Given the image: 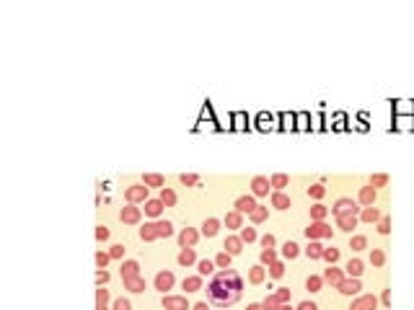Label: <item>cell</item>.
Segmentation results:
<instances>
[{
	"label": "cell",
	"instance_id": "6da1fadb",
	"mask_svg": "<svg viewBox=\"0 0 414 310\" xmlns=\"http://www.w3.org/2000/svg\"><path fill=\"white\" fill-rule=\"evenodd\" d=\"M244 292V279L238 277L236 269H220L207 285V300L218 308H230L241 300Z\"/></svg>",
	"mask_w": 414,
	"mask_h": 310
},
{
	"label": "cell",
	"instance_id": "7a4b0ae2",
	"mask_svg": "<svg viewBox=\"0 0 414 310\" xmlns=\"http://www.w3.org/2000/svg\"><path fill=\"white\" fill-rule=\"evenodd\" d=\"M360 207L355 199H349V197H342V199H337L334 202V207H331V215L334 217H339V215H360Z\"/></svg>",
	"mask_w": 414,
	"mask_h": 310
},
{
	"label": "cell",
	"instance_id": "3957f363",
	"mask_svg": "<svg viewBox=\"0 0 414 310\" xmlns=\"http://www.w3.org/2000/svg\"><path fill=\"white\" fill-rule=\"evenodd\" d=\"M305 238L308 241H321V238H331V227L323 220H311V225L305 227Z\"/></svg>",
	"mask_w": 414,
	"mask_h": 310
},
{
	"label": "cell",
	"instance_id": "277c9868",
	"mask_svg": "<svg viewBox=\"0 0 414 310\" xmlns=\"http://www.w3.org/2000/svg\"><path fill=\"white\" fill-rule=\"evenodd\" d=\"M124 199H127V204H145L148 202V186L145 184H135V186H127V191H124Z\"/></svg>",
	"mask_w": 414,
	"mask_h": 310
},
{
	"label": "cell",
	"instance_id": "5b68a950",
	"mask_svg": "<svg viewBox=\"0 0 414 310\" xmlns=\"http://www.w3.org/2000/svg\"><path fill=\"white\" fill-rule=\"evenodd\" d=\"M119 220H122L124 225H138V222L142 220V209L135 207V204L122 207V209H119Z\"/></svg>",
	"mask_w": 414,
	"mask_h": 310
},
{
	"label": "cell",
	"instance_id": "8992f818",
	"mask_svg": "<svg viewBox=\"0 0 414 310\" xmlns=\"http://www.w3.org/2000/svg\"><path fill=\"white\" fill-rule=\"evenodd\" d=\"M153 285H156L158 292H163V295H166V289H174V285H176L174 271H158L156 279H153Z\"/></svg>",
	"mask_w": 414,
	"mask_h": 310
},
{
	"label": "cell",
	"instance_id": "52a82bcc",
	"mask_svg": "<svg viewBox=\"0 0 414 310\" xmlns=\"http://www.w3.org/2000/svg\"><path fill=\"white\" fill-rule=\"evenodd\" d=\"M161 305H163V310H189V303L184 295H163Z\"/></svg>",
	"mask_w": 414,
	"mask_h": 310
},
{
	"label": "cell",
	"instance_id": "ba28073f",
	"mask_svg": "<svg viewBox=\"0 0 414 310\" xmlns=\"http://www.w3.org/2000/svg\"><path fill=\"white\" fill-rule=\"evenodd\" d=\"M269 189H272V181L267 176H254L251 178V194L254 197H269Z\"/></svg>",
	"mask_w": 414,
	"mask_h": 310
},
{
	"label": "cell",
	"instance_id": "9c48e42d",
	"mask_svg": "<svg viewBox=\"0 0 414 310\" xmlns=\"http://www.w3.org/2000/svg\"><path fill=\"white\" fill-rule=\"evenodd\" d=\"M233 207H236V212H241V215H251L256 207V199H254V194H241Z\"/></svg>",
	"mask_w": 414,
	"mask_h": 310
},
{
	"label": "cell",
	"instance_id": "30bf717a",
	"mask_svg": "<svg viewBox=\"0 0 414 310\" xmlns=\"http://www.w3.org/2000/svg\"><path fill=\"white\" fill-rule=\"evenodd\" d=\"M378 308V297L375 295H360L352 305H349V310H375Z\"/></svg>",
	"mask_w": 414,
	"mask_h": 310
},
{
	"label": "cell",
	"instance_id": "8fae6325",
	"mask_svg": "<svg viewBox=\"0 0 414 310\" xmlns=\"http://www.w3.org/2000/svg\"><path fill=\"white\" fill-rule=\"evenodd\" d=\"M357 204L360 207H373L375 204V189L368 184V186H360L357 191Z\"/></svg>",
	"mask_w": 414,
	"mask_h": 310
},
{
	"label": "cell",
	"instance_id": "7c38bea8",
	"mask_svg": "<svg viewBox=\"0 0 414 310\" xmlns=\"http://www.w3.org/2000/svg\"><path fill=\"white\" fill-rule=\"evenodd\" d=\"M197 241H200V233H197L194 227H184V230L179 233V245H182V248H192Z\"/></svg>",
	"mask_w": 414,
	"mask_h": 310
},
{
	"label": "cell",
	"instance_id": "4fadbf2b",
	"mask_svg": "<svg viewBox=\"0 0 414 310\" xmlns=\"http://www.w3.org/2000/svg\"><path fill=\"white\" fill-rule=\"evenodd\" d=\"M339 292L342 295H357L360 292V289H363V285H360V279H352V277H345V279H342L339 282Z\"/></svg>",
	"mask_w": 414,
	"mask_h": 310
},
{
	"label": "cell",
	"instance_id": "5bb4252c",
	"mask_svg": "<svg viewBox=\"0 0 414 310\" xmlns=\"http://www.w3.org/2000/svg\"><path fill=\"white\" fill-rule=\"evenodd\" d=\"M357 222H360V215H339L337 217V227L345 233H352L357 227Z\"/></svg>",
	"mask_w": 414,
	"mask_h": 310
},
{
	"label": "cell",
	"instance_id": "9a60e30c",
	"mask_svg": "<svg viewBox=\"0 0 414 310\" xmlns=\"http://www.w3.org/2000/svg\"><path fill=\"white\" fill-rule=\"evenodd\" d=\"M223 251H228L230 256H238V253L244 251V241H241V235H228L226 243H223Z\"/></svg>",
	"mask_w": 414,
	"mask_h": 310
},
{
	"label": "cell",
	"instance_id": "2e32d148",
	"mask_svg": "<svg viewBox=\"0 0 414 310\" xmlns=\"http://www.w3.org/2000/svg\"><path fill=\"white\" fill-rule=\"evenodd\" d=\"M347 274L342 269H337V266H329L326 271H323V285H331V287H339V282L345 279Z\"/></svg>",
	"mask_w": 414,
	"mask_h": 310
},
{
	"label": "cell",
	"instance_id": "e0dca14e",
	"mask_svg": "<svg viewBox=\"0 0 414 310\" xmlns=\"http://www.w3.org/2000/svg\"><path fill=\"white\" fill-rule=\"evenodd\" d=\"M122 279H132V277H140V264L135 261V259H127V261H122Z\"/></svg>",
	"mask_w": 414,
	"mask_h": 310
},
{
	"label": "cell",
	"instance_id": "ac0fdd59",
	"mask_svg": "<svg viewBox=\"0 0 414 310\" xmlns=\"http://www.w3.org/2000/svg\"><path fill=\"white\" fill-rule=\"evenodd\" d=\"M223 222H226L230 230H241V227H244V215L236 212V209H230V212H226V220Z\"/></svg>",
	"mask_w": 414,
	"mask_h": 310
},
{
	"label": "cell",
	"instance_id": "d6986e66",
	"mask_svg": "<svg viewBox=\"0 0 414 310\" xmlns=\"http://www.w3.org/2000/svg\"><path fill=\"white\" fill-rule=\"evenodd\" d=\"M202 285H205V277H202V274L186 277V279L182 282V287L186 289V292H200V289H202Z\"/></svg>",
	"mask_w": 414,
	"mask_h": 310
},
{
	"label": "cell",
	"instance_id": "ffe728a7",
	"mask_svg": "<svg viewBox=\"0 0 414 310\" xmlns=\"http://www.w3.org/2000/svg\"><path fill=\"white\" fill-rule=\"evenodd\" d=\"M220 230V220H215V217H207V220L202 222V235L205 238H215Z\"/></svg>",
	"mask_w": 414,
	"mask_h": 310
},
{
	"label": "cell",
	"instance_id": "44dd1931",
	"mask_svg": "<svg viewBox=\"0 0 414 310\" xmlns=\"http://www.w3.org/2000/svg\"><path fill=\"white\" fill-rule=\"evenodd\" d=\"M363 261H360V259H349V264H347V266H345V274L347 277H352V279H360V274H363Z\"/></svg>",
	"mask_w": 414,
	"mask_h": 310
},
{
	"label": "cell",
	"instance_id": "7402d4cb",
	"mask_svg": "<svg viewBox=\"0 0 414 310\" xmlns=\"http://www.w3.org/2000/svg\"><path fill=\"white\" fill-rule=\"evenodd\" d=\"M264 277H267L264 264H256V266H251V269H249V282H251V285H262Z\"/></svg>",
	"mask_w": 414,
	"mask_h": 310
},
{
	"label": "cell",
	"instance_id": "603a6c76",
	"mask_svg": "<svg viewBox=\"0 0 414 310\" xmlns=\"http://www.w3.org/2000/svg\"><path fill=\"white\" fill-rule=\"evenodd\" d=\"M381 212H378V207H363V209H360V220H363V222H378V220H381Z\"/></svg>",
	"mask_w": 414,
	"mask_h": 310
},
{
	"label": "cell",
	"instance_id": "cb8c5ba5",
	"mask_svg": "<svg viewBox=\"0 0 414 310\" xmlns=\"http://www.w3.org/2000/svg\"><path fill=\"white\" fill-rule=\"evenodd\" d=\"M293 202H290V197L285 194V191H272V207L275 209H287Z\"/></svg>",
	"mask_w": 414,
	"mask_h": 310
},
{
	"label": "cell",
	"instance_id": "d4e9b609",
	"mask_svg": "<svg viewBox=\"0 0 414 310\" xmlns=\"http://www.w3.org/2000/svg\"><path fill=\"white\" fill-rule=\"evenodd\" d=\"M163 202H161V199H148L145 202V215L148 217H161V212H163Z\"/></svg>",
	"mask_w": 414,
	"mask_h": 310
},
{
	"label": "cell",
	"instance_id": "484cf974",
	"mask_svg": "<svg viewBox=\"0 0 414 310\" xmlns=\"http://www.w3.org/2000/svg\"><path fill=\"white\" fill-rule=\"evenodd\" d=\"M176 261L182 264V266H192V264H197L194 248H182V251H179V256H176Z\"/></svg>",
	"mask_w": 414,
	"mask_h": 310
},
{
	"label": "cell",
	"instance_id": "4316f807",
	"mask_svg": "<svg viewBox=\"0 0 414 310\" xmlns=\"http://www.w3.org/2000/svg\"><path fill=\"white\" fill-rule=\"evenodd\" d=\"M140 238L150 243V241H158V230H156V222H145L140 227Z\"/></svg>",
	"mask_w": 414,
	"mask_h": 310
},
{
	"label": "cell",
	"instance_id": "83f0119b",
	"mask_svg": "<svg viewBox=\"0 0 414 310\" xmlns=\"http://www.w3.org/2000/svg\"><path fill=\"white\" fill-rule=\"evenodd\" d=\"M305 256H308L311 261H319L323 256V245L319 241H311L308 245H305Z\"/></svg>",
	"mask_w": 414,
	"mask_h": 310
},
{
	"label": "cell",
	"instance_id": "f1b7e54d",
	"mask_svg": "<svg viewBox=\"0 0 414 310\" xmlns=\"http://www.w3.org/2000/svg\"><path fill=\"white\" fill-rule=\"evenodd\" d=\"M124 282V289H130V292H142V289H145V279L142 277H132V279H122Z\"/></svg>",
	"mask_w": 414,
	"mask_h": 310
},
{
	"label": "cell",
	"instance_id": "f546056e",
	"mask_svg": "<svg viewBox=\"0 0 414 310\" xmlns=\"http://www.w3.org/2000/svg\"><path fill=\"white\" fill-rule=\"evenodd\" d=\"M96 310H109V289H96Z\"/></svg>",
	"mask_w": 414,
	"mask_h": 310
},
{
	"label": "cell",
	"instance_id": "4dcf8cb0",
	"mask_svg": "<svg viewBox=\"0 0 414 310\" xmlns=\"http://www.w3.org/2000/svg\"><path fill=\"white\" fill-rule=\"evenodd\" d=\"M267 217H269V207H262V204H256V207H254V212L249 215V220L259 225V222H264Z\"/></svg>",
	"mask_w": 414,
	"mask_h": 310
},
{
	"label": "cell",
	"instance_id": "1f68e13d",
	"mask_svg": "<svg viewBox=\"0 0 414 310\" xmlns=\"http://www.w3.org/2000/svg\"><path fill=\"white\" fill-rule=\"evenodd\" d=\"M161 202H163L166 207H174L176 204V191L174 189H168V186H163V189H161Z\"/></svg>",
	"mask_w": 414,
	"mask_h": 310
},
{
	"label": "cell",
	"instance_id": "d6a6232c",
	"mask_svg": "<svg viewBox=\"0 0 414 310\" xmlns=\"http://www.w3.org/2000/svg\"><path fill=\"white\" fill-rule=\"evenodd\" d=\"M142 184H145L148 189L150 186H161V189H163V176H161V173H145V176H142Z\"/></svg>",
	"mask_w": 414,
	"mask_h": 310
},
{
	"label": "cell",
	"instance_id": "836d02e7",
	"mask_svg": "<svg viewBox=\"0 0 414 310\" xmlns=\"http://www.w3.org/2000/svg\"><path fill=\"white\" fill-rule=\"evenodd\" d=\"M269 181H272V189H275V191H282L287 184H290V178H287V173H275V176L269 178Z\"/></svg>",
	"mask_w": 414,
	"mask_h": 310
},
{
	"label": "cell",
	"instance_id": "e575fe53",
	"mask_svg": "<svg viewBox=\"0 0 414 310\" xmlns=\"http://www.w3.org/2000/svg\"><path fill=\"white\" fill-rule=\"evenodd\" d=\"M156 230H158V238H168V235H174V225H171L168 220H158Z\"/></svg>",
	"mask_w": 414,
	"mask_h": 310
},
{
	"label": "cell",
	"instance_id": "d590c367",
	"mask_svg": "<svg viewBox=\"0 0 414 310\" xmlns=\"http://www.w3.org/2000/svg\"><path fill=\"white\" fill-rule=\"evenodd\" d=\"M321 287H323V277H316V274H311L308 279H305V289H308V292H319Z\"/></svg>",
	"mask_w": 414,
	"mask_h": 310
},
{
	"label": "cell",
	"instance_id": "8d00e7d4",
	"mask_svg": "<svg viewBox=\"0 0 414 310\" xmlns=\"http://www.w3.org/2000/svg\"><path fill=\"white\" fill-rule=\"evenodd\" d=\"M298 253H300V245H298V243L287 241V243L282 245V256H285V259H295Z\"/></svg>",
	"mask_w": 414,
	"mask_h": 310
},
{
	"label": "cell",
	"instance_id": "74e56055",
	"mask_svg": "<svg viewBox=\"0 0 414 310\" xmlns=\"http://www.w3.org/2000/svg\"><path fill=\"white\" fill-rule=\"evenodd\" d=\"M230 253L228 251H220L218 256H215V266H220V269H230Z\"/></svg>",
	"mask_w": 414,
	"mask_h": 310
},
{
	"label": "cell",
	"instance_id": "f35d334b",
	"mask_svg": "<svg viewBox=\"0 0 414 310\" xmlns=\"http://www.w3.org/2000/svg\"><path fill=\"white\" fill-rule=\"evenodd\" d=\"M197 271H200V274L202 277H210L212 274V271H215V261H197Z\"/></svg>",
	"mask_w": 414,
	"mask_h": 310
},
{
	"label": "cell",
	"instance_id": "ab89813d",
	"mask_svg": "<svg viewBox=\"0 0 414 310\" xmlns=\"http://www.w3.org/2000/svg\"><path fill=\"white\" fill-rule=\"evenodd\" d=\"M323 261L329 264V266H334V264L339 261V248H323Z\"/></svg>",
	"mask_w": 414,
	"mask_h": 310
},
{
	"label": "cell",
	"instance_id": "60d3db41",
	"mask_svg": "<svg viewBox=\"0 0 414 310\" xmlns=\"http://www.w3.org/2000/svg\"><path fill=\"white\" fill-rule=\"evenodd\" d=\"M323 194H326V186H321V184H313V186H308V197H311V199H316V202H321V199H323Z\"/></svg>",
	"mask_w": 414,
	"mask_h": 310
},
{
	"label": "cell",
	"instance_id": "b9f144b4",
	"mask_svg": "<svg viewBox=\"0 0 414 310\" xmlns=\"http://www.w3.org/2000/svg\"><path fill=\"white\" fill-rule=\"evenodd\" d=\"M326 215H329V209L323 207L321 202L311 207V220H323V217H326Z\"/></svg>",
	"mask_w": 414,
	"mask_h": 310
},
{
	"label": "cell",
	"instance_id": "7bdbcfd3",
	"mask_svg": "<svg viewBox=\"0 0 414 310\" xmlns=\"http://www.w3.org/2000/svg\"><path fill=\"white\" fill-rule=\"evenodd\" d=\"M259 261H262V264H275V261H277V251H275V248H262V253H259Z\"/></svg>",
	"mask_w": 414,
	"mask_h": 310
},
{
	"label": "cell",
	"instance_id": "ee69618b",
	"mask_svg": "<svg viewBox=\"0 0 414 310\" xmlns=\"http://www.w3.org/2000/svg\"><path fill=\"white\" fill-rule=\"evenodd\" d=\"M282 274H285V264H282V261L269 264V277H272V279H280Z\"/></svg>",
	"mask_w": 414,
	"mask_h": 310
},
{
	"label": "cell",
	"instance_id": "f6af8a7d",
	"mask_svg": "<svg viewBox=\"0 0 414 310\" xmlns=\"http://www.w3.org/2000/svg\"><path fill=\"white\" fill-rule=\"evenodd\" d=\"M389 184V173H375V176H370V186L373 189H381Z\"/></svg>",
	"mask_w": 414,
	"mask_h": 310
},
{
	"label": "cell",
	"instance_id": "bcb514c9",
	"mask_svg": "<svg viewBox=\"0 0 414 310\" xmlns=\"http://www.w3.org/2000/svg\"><path fill=\"white\" fill-rule=\"evenodd\" d=\"M370 264H373V266H383V264H386V253L381 248H373L370 251Z\"/></svg>",
	"mask_w": 414,
	"mask_h": 310
},
{
	"label": "cell",
	"instance_id": "7dc6e473",
	"mask_svg": "<svg viewBox=\"0 0 414 310\" xmlns=\"http://www.w3.org/2000/svg\"><path fill=\"white\" fill-rule=\"evenodd\" d=\"M349 248H352V251H363V248H368V238H365V235H355V238L349 241Z\"/></svg>",
	"mask_w": 414,
	"mask_h": 310
},
{
	"label": "cell",
	"instance_id": "c3c4849f",
	"mask_svg": "<svg viewBox=\"0 0 414 310\" xmlns=\"http://www.w3.org/2000/svg\"><path fill=\"white\" fill-rule=\"evenodd\" d=\"M256 238H259V235H256L254 227H241V241H244V243H254Z\"/></svg>",
	"mask_w": 414,
	"mask_h": 310
},
{
	"label": "cell",
	"instance_id": "681fc988",
	"mask_svg": "<svg viewBox=\"0 0 414 310\" xmlns=\"http://www.w3.org/2000/svg\"><path fill=\"white\" fill-rule=\"evenodd\" d=\"M93 259H96V266H98V269H106V264L112 261L109 251H106V253H104V251H96V256H93Z\"/></svg>",
	"mask_w": 414,
	"mask_h": 310
},
{
	"label": "cell",
	"instance_id": "f907efd6",
	"mask_svg": "<svg viewBox=\"0 0 414 310\" xmlns=\"http://www.w3.org/2000/svg\"><path fill=\"white\" fill-rule=\"evenodd\" d=\"M280 305H282V303H280V300H277L275 295H267V297H264V303H262V308H264V310H280Z\"/></svg>",
	"mask_w": 414,
	"mask_h": 310
},
{
	"label": "cell",
	"instance_id": "816d5d0a",
	"mask_svg": "<svg viewBox=\"0 0 414 310\" xmlns=\"http://www.w3.org/2000/svg\"><path fill=\"white\" fill-rule=\"evenodd\" d=\"M179 181H182L184 186H194V184H200V176H197V173H182Z\"/></svg>",
	"mask_w": 414,
	"mask_h": 310
},
{
	"label": "cell",
	"instance_id": "f5cc1de1",
	"mask_svg": "<svg viewBox=\"0 0 414 310\" xmlns=\"http://www.w3.org/2000/svg\"><path fill=\"white\" fill-rule=\"evenodd\" d=\"M378 233H381V235L391 233V220H389V217H381V220H378Z\"/></svg>",
	"mask_w": 414,
	"mask_h": 310
},
{
	"label": "cell",
	"instance_id": "db71d44e",
	"mask_svg": "<svg viewBox=\"0 0 414 310\" xmlns=\"http://www.w3.org/2000/svg\"><path fill=\"white\" fill-rule=\"evenodd\" d=\"M275 297L280 300L282 305H285V303H290V287H280V289L275 292Z\"/></svg>",
	"mask_w": 414,
	"mask_h": 310
},
{
	"label": "cell",
	"instance_id": "11a10c76",
	"mask_svg": "<svg viewBox=\"0 0 414 310\" xmlns=\"http://www.w3.org/2000/svg\"><path fill=\"white\" fill-rule=\"evenodd\" d=\"M112 310H132V305H130L127 297H119V300H114V308H112Z\"/></svg>",
	"mask_w": 414,
	"mask_h": 310
},
{
	"label": "cell",
	"instance_id": "9f6ffc18",
	"mask_svg": "<svg viewBox=\"0 0 414 310\" xmlns=\"http://www.w3.org/2000/svg\"><path fill=\"white\" fill-rule=\"evenodd\" d=\"M96 282H98V287H104L106 282H109V271H106V269H98V271H96Z\"/></svg>",
	"mask_w": 414,
	"mask_h": 310
},
{
	"label": "cell",
	"instance_id": "6f0895ef",
	"mask_svg": "<svg viewBox=\"0 0 414 310\" xmlns=\"http://www.w3.org/2000/svg\"><path fill=\"white\" fill-rule=\"evenodd\" d=\"M109 256H112V259H122V256H124V245H119V243L112 245V248H109Z\"/></svg>",
	"mask_w": 414,
	"mask_h": 310
},
{
	"label": "cell",
	"instance_id": "680465c9",
	"mask_svg": "<svg viewBox=\"0 0 414 310\" xmlns=\"http://www.w3.org/2000/svg\"><path fill=\"white\" fill-rule=\"evenodd\" d=\"M259 241H262V245H264V248H275V235L272 233H267V235H262V238H259Z\"/></svg>",
	"mask_w": 414,
	"mask_h": 310
},
{
	"label": "cell",
	"instance_id": "91938a15",
	"mask_svg": "<svg viewBox=\"0 0 414 310\" xmlns=\"http://www.w3.org/2000/svg\"><path fill=\"white\" fill-rule=\"evenodd\" d=\"M96 238H98V241H106V238H109V227H106V225H98V227H96Z\"/></svg>",
	"mask_w": 414,
	"mask_h": 310
},
{
	"label": "cell",
	"instance_id": "94428289",
	"mask_svg": "<svg viewBox=\"0 0 414 310\" xmlns=\"http://www.w3.org/2000/svg\"><path fill=\"white\" fill-rule=\"evenodd\" d=\"M381 303L386 305V310H389V305H391V289H383V295H381Z\"/></svg>",
	"mask_w": 414,
	"mask_h": 310
},
{
	"label": "cell",
	"instance_id": "6125c7cd",
	"mask_svg": "<svg viewBox=\"0 0 414 310\" xmlns=\"http://www.w3.org/2000/svg\"><path fill=\"white\" fill-rule=\"evenodd\" d=\"M295 310H319V308H316V303H311V300H305V303H300V305L295 308Z\"/></svg>",
	"mask_w": 414,
	"mask_h": 310
},
{
	"label": "cell",
	"instance_id": "be15d7a7",
	"mask_svg": "<svg viewBox=\"0 0 414 310\" xmlns=\"http://www.w3.org/2000/svg\"><path fill=\"white\" fill-rule=\"evenodd\" d=\"M246 310H264V308H262V303H251Z\"/></svg>",
	"mask_w": 414,
	"mask_h": 310
},
{
	"label": "cell",
	"instance_id": "e7e4bbea",
	"mask_svg": "<svg viewBox=\"0 0 414 310\" xmlns=\"http://www.w3.org/2000/svg\"><path fill=\"white\" fill-rule=\"evenodd\" d=\"M192 310H210V308H207V303H197Z\"/></svg>",
	"mask_w": 414,
	"mask_h": 310
},
{
	"label": "cell",
	"instance_id": "03108f58",
	"mask_svg": "<svg viewBox=\"0 0 414 310\" xmlns=\"http://www.w3.org/2000/svg\"><path fill=\"white\" fill-rule=\"evenodd\" d=\"M280 310H293V308H290V303H285V305H280Z\"/></svg>",
	"mask_w": 414,
	"mask_h": 310
}]
</instances>
